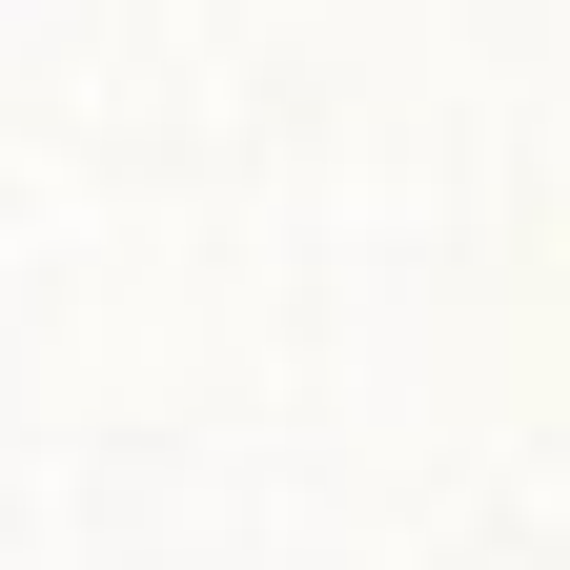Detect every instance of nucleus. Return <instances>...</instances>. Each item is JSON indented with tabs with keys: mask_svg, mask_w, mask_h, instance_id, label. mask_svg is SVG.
<instances>
[]
</instances>
